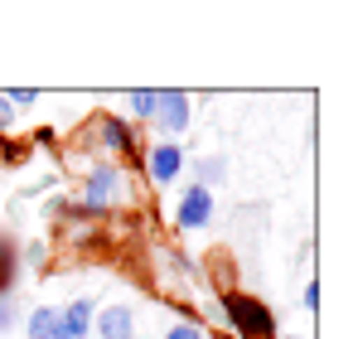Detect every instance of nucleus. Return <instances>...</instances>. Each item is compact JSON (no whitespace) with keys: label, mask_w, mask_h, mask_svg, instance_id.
I'll use <instances>...</instances> for the list:
<instances>
[{"label":"nucleus","mask_w":358,"mask_h":339,"mask_svg":"<svg viewBox=\"0 0 358 339\" xmlns=\"http://www.w3.org/2000/svg\"><path fill=\"white\" fill-rule=\"evenodd\" d=\"M223 320L233 325L238 339H276V315H271V305H262V296L223 291Z\"/></svg>","instance_id":"nucleus-1"},{"label":"nucleus","mask_w":358,"mask_h":339,"mask_svg":"<svg viewBox=\"0 0 358 339\" xmlns=\"http://www.w3.org/2000/svg\"><path fill=\"white\" fill-rule=\"evenodd\" d=\"M92 219H107L112 209H121L126 204V174H121V165H112V160H102V165L87 170V179H83V199H78Z\"/></svg>","instance_id":"nucleus-2"},{"label":"nucleus","mask_w":358,"mask_h":339,"mask_svg":"<svg viewBox=\"0 0 358 339\" xmlns=\"http://www.w3.org/2000/svg\"><path fill=\"white\" fill-rule=\"evenodd\" d=\"M189 121H194V102H189V92H155V116H150V126L165 136V141H179L184 131H189Z\"/></svg>","instance_id":"nucleus-3"},{"label":"nucleus","mask_w":358,"mask_h":339,"mask_svg":"<svg viewBox=\"0 0 358 339\" xmlns=\"http://www.w3.org/2000/svg\"><path fill=\"white\" fill-rule=\"evenodd\" d=\"M213 223V189H203V184H189L184 194H179V209H175V228L184 233H199V228Z\"/></svg>","instance_id":"nucleus-4"},{"label":"nucleus","mask_w":358,"mask_h":339,"mask_svg":"<svg viewBox=\"0 0 358 339\" xmlns=\"http://www.w3.org/2000/svg\"><path fill=\"white\" fill-rule=\"evenodd\" d=\"M141 165H145V174H150L155 184H175L179 174H184V146H179V141H155V146L141 155Z\"/></svg>","instance_id":"nucleus-5"},{"label":"nucleus","mask_w":358,"mask_h":339,"mask_svg":"<svg viewBox=\"0 0 358 339\" xmlns=\"http://www.w3.org/2000/svg\"><path fill=\"white\" fill-rule=\"evenodd\" d=\"M92 126H97V136H102V146H107V151H121V155L141 160V151H136V131H131V121H126V116L97 112V116H92Z\"/></svg>","instance_id":"nucleus-6"},{"label":"nucleus","mask_w":358,"mask_h":339,"mask_svg":"<svg viewBox=\"0 0 358 339\" xmlns=\"http://www.w3.org/2000/svg\"><path fill=\"white\" fill-rule=\"evenodd\" d=\"M92 335L97 339H136V310L131 305H97Z\"/></svg>","instance_id":"nucleus-7"},{"label":"nucleus","mask_w":358,"mask_h":339,"mask_svg":"<svg viewBox=\"0 0 358 339\" xmlns=\"http://www.w3.org/2000/svg\"><path fill=\"white\" fill-rule=\"evenodd\" d=\"M92 320H97V300H87V296H78L73 305L59 310V325H63L68 339H87L92 335Z\"/></svg>","instance_id":"nucleus-8"},{"label":"nucleus","mask_w":358,"mask_h":339,"mask_svg":"<svg viewBox=\"0 0 358 339\" xmlns=\"http://www.w3.org/2000/svg\"><path fill=\"white\" fill-rule=\"evenodd\" d=\"M24 330H29V339H68L59 325V305H34L29 320H24Z\"/></svg>","instance_id":"nucleus-9"},{"label":"nucleus","mask_w":358,"mask_h":339,"mask_svg":"<svg viewBox=\"0 0 358 339\" xmlns=\"http://www.w3.org/2000/svg\"><path fill=\"white\" fill-rule=\"evenodd\" d=\"M223 179H228V160H223V155H203V160H194V184L213 189V184H223Z\"/></svg>","instance_id":"nucleus-10"},{"label":"nucleus","mask_w":358,"mask_h":339,"mask_svg":"<svg viewBox=\"0 0 358 339\" xmlns=\"http://www.w3.org/2000/svg\"><path fill=\"white\" fill-rule=\"evenodd\" d=\"M15 272H20V252H15V242L0 233V296L15 286Z\"/></svg>","instance_id":"nucleus-11"},{"label":"nucleus","mask_w":358,"mask_h":339,"mask_svg":"<svg viewBox=\"0 0 358 339\" xmlns=\"http://www.w3.org/2000/svg\"><path fill=\"white\" fill-rule=\"evenodd\" d=\"M126 102H131V116H136V121H150V116H155V88H136Z\"/></svg>","instance_id":"nucleus-12"},{"label":"nucleus","mask_w":358,"mask_h":339,"mask_svg":"<svg viewBox=\"0 0 358 339\" xmlns=\"http://www.w3.org/2000/svg\"><path fill=\"white\" fill-rule=\"evenodd\" d=\"M20 160H29V141H10V136H0V165H20Z\"/></svg>","instance_id":"nucleus-13"},{"label":"nucleus","mask_w":358,"mask_h":339,"mask_svg":"<svg viewBox=\"0 0 358 339\" xmlns=\"http://www.w3.org/2000/svg\"><path fill=\"white\" fill-rule=\"evenodd\" d=\"M15 325H20V305L10 296H0V335H10Z\"/></svg>","instance_id":"nucleus-14"},{"label":"nucleus","mask_w":358,"mask_h":339,"mask_svg":"<svg viewBox=\"0 0 358 339\" xmlns=\"http://www.w3.org/2000/svg\"><path fill=\"white\" fill-rule=\"evenodd\" d=\"M165 339H203V325L199 320H179V325L165 330Z\"/></svg>","instance_id":"nucleus-15"},{"label":"nucleus","mask_w":358,"mask_h":339,"mask_svg":"<svg viewBox=\"0 0 358 339\" xmlns=\"http://www.w3.org/2000/svg\"><path fill=\"white\" fill-rule=\"evenodd\" d=\"M5 102H10L15 112H24V107H34V102H39V92H34V88H15V92H5Z\"/></svg>","instance_id":"nucleus-16"},{"label":"nucleus","mask_w":358,"mask_h":339,"mask_svg":"<svg viewBox=\"0 0 358 339\" xmlns=\"http://www.w3.org/2000/svg\"><path fill=\"white\" fill-rule=\"evenodd\" d=\"M300 305H305V310H320V282H305V291H300Z\"/></svg>","instance_id":"nucleus-17"},{"label":"nucleus","mask_w":358,"mask_h":339,"mask_svg":"<svg viewBox=\"0 0 358 339\" xmlns=\"http://www.w3.org/2000/svg\"><path fill=\"white\" fill-rule=\"evenodd\" d=\"M10 126H15V107H10V102H5V92H0V136H5Z\"/></svg>","instance_id":"nucleus-18"},{"label":"nucleus","mask_w":358,"mask_h":339,"mask_svg":"<svg viewBox=\"0 0 358 339\" xmlns=\"http://www.w3.org/2000/svg\"><path fill=\"white\" fill-rule=\"evenodd\" d=\"M54 141H59L54 126H39V131H34V146H54Z\"/></svg>","instance_id":"nucleus-19"},{"label":"nucleus","mask_w":358,"mask_h":339,"mask_svg":"<svg viewBox=\"0 0 358 339\" xmlns=\"http://www.w3.org/2000/svg\"><path fill=\"white\" fill-rule=\"evenodd\" d=\"M24 262H29V267H39V262H44V242H29V252H24Z\"/></svg>","instance_id":"nucleus-20"},{"label":"nucleus","mask_w":358,"mask_h":339,"mask_svg":"<svg viewBox=\"0 0 358 339\" xmlns=\"http://www.w3.org/2000/svg\"><path fill=\"white\" fill-rule=\"evenodd\" d=\"M276 339H300V335H276Z\"/></svg>","instance_id":"nucleus-21"}]
</instances>
